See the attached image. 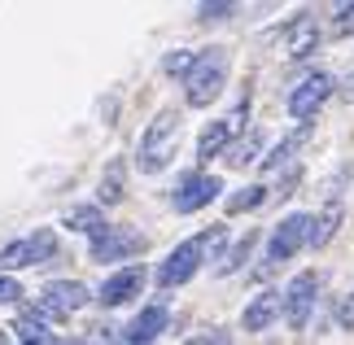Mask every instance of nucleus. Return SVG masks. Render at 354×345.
Returning a JSON list of instances; mask_svg holds the SVG:
<instances>
[{"label": "nucleus", "mask_w": 354, "mask_h": 345, "mask_svg": "<svg viewBox=\"0 0 354 345\" xmlns=\"http://www.w3.org/2000/svg\"><path fill=\"white\" fill-rule=\"evenodd\" d=\"M180 136H184V118L180 109H158V118L145 127L140 136V149H136V167H140L145 175H158L167 171L175 153H180Z\"/></svg>", "instance_id": "1"}, {"label": "nucleus", "mask_w": 354, "mask_h": 345, "mask_svg": "<svg viewBox=\"0 0 354 345\" xmlns=\"http://www.w3.org/2000/svg\"><path fill=\"white\" fill-rule=\"evenodd\" d=\"M223 236H227L223 227H210V232H201V236H193V241L175 245V250L167 254V262L158 267V288H180V284H188L201 271V262L223 250Z\"/></svg>", "instance_id": "2"}, {"label": "nucleus", "mask_w": 354, "mask_h": 345, "mask_svg": "<svg viewBox=\"0 0 354 345\" xmlns=\"http://www.w3.org/2000/svg\"><path fill=\"white\" fill-rule=\"evenodd\" d=\"M227 48H206V53H197V62H193V71H188L184 79V101L193 105V109H206L214 105L223 96L227 88Z\"/></svg>", "instance_id": "3"}, {"label": "nucleus", "mask_w": 354, "mask_h": 345, "mask_svg": "<svg viewBox=\"0 0 354 345\" xmlns=\"http://www.w3.org/2000/svg\"><path fill=\"white\" fill-rule=\"evenodd\" d=\"M306 245H310V214H302V210L284 214L267 236V267H280V262L297 258Z\"/></svg>", "instance_id": "4"}, {"label": "nucleus", "mask_w": 354, "mask_h": 345, "mask_svg": "<svg viewBox=\"0 0 354 345\" xmlns=\"http://www.w3.org/2000/svg\"><path fill=\"white\" fill-rule=\"evenodd\" d=\"M57 258V232L53 227H35L31 236L13 241L0 250V271H18V267H39V262Z\"/></svg>", "instance_id": "5"}, {"label": "nucleus", "mask_w": 354, "mask_h": 345, "mask_svg": "<svg viewBox=\"0 0 354 345\" xmlns=\"http://www.w3.org/2000/svg\"><path fill=\"white\" fill-rule=\"evenodd\" d=\"M319 271H297L289 284H284V319H289L293 333H302V328L310 324V310H315V301H319Z\"/></svg>", "instance_id": "6"}, {"label": "nucleus", "mask_w": 354, "mask_h": 345, "mask_svg": "<svg viewBox=\"0 0 354 345\" xmlns=\"http://www.w3.org/2000/svg\"><path fill=\"white\" fill-rule=\"evenodd\" d=\"M333 88H337V79L328 75V71H310V75H302L293 84V92H289V114L297 118V122H310L324 109V101L333 96Z\"/></svg>", "instance_id": "7"}, {"label": "nucleus", "mask_w": 354, "mask_h": 345, "mask_svg": "<svg viewBox=\"0 0 354 345\" xmlns=\"http://www.w3.org/2000/svg\"><path fill=\"white\" fill-rule=\"evenodd\" d=\"M88 301H92L88 284H79V280H48L44 293H39L35 315H39V319H66V315L84 310Z\"/></svg>", "instance_id": "8"}, {"label": "nucleus", "mask_w": 354, "mask_h": 345, "mask_svg": "<svg viewBox=\"0 0 354 345\" xmlns=\"http://www.w3.org/2000/svg\"><path fill=\"white\" fill-rule=\"evenodd\" d=\"M245 118H250V101H241L227 118L219 122H210L206 131H201V140H197V158L201 162H210V158H223L227 153V144L241 140V127H245Z\"/></svg>", "instance_id": "9"}, {"label": "nucleus", "mask_w": 354, "mask_h": 345, "mask_svg": "<svg viewBox=\"0 0 354 345\" xmlns=\"http://www.w3.org/2000/svg\"><path fill=\"white\" fill-rule=\"evenodd\" d=\"M145 236L140 232H131V227H105L97 241H92V262H127L136 254H145Z\"/></svg>", "instance_id": "10"}, {"label": "nucleus", "mask_w": 354, "mask_h": 345, "mask_svg": "<svg viewBox=\"0 0 354 345\" xmlns=\"http://www.w3.org/2000/svg\"><path fill=\"white\" fill-rule=\"evenodd\" d=\"M219 192H223L219 175H184L180 188H175V197H171V205H175V214H197V210H206Z\"/></svg>", "instance_id": "11"}, {"label": "nucleus", "mask_w": 354, "mask_h": 345, "mask_svg": "<svg viewBox=\"0 0 354 345\" xmlns=\"http://www.w3.org/2000/svg\"><path fill=\"white\" fill-rule=\"evenodd\" d=\"M324 44V31L315 22V13H297V18L284 26V53H289L293 62H306L315 57V48Z\"/></svg>", "instance_id": "12"}, {"label": "nucleus", "mask_w": 354, "mask_h": 345, "mask_svg": "<svg viewBox=\"0 0 354 345\" xmlns=\"http://www.w3.org/2000/svg\"><path fill=\"white\" fill-rule=\"evenodd\" d=\"M145 267H122V271H114V275H105V284H101V293H97V301L101 306H127L131 297H140V288H145Z\"/></svg>", "instance_id": "13"}, {"label": "nucleus", "mask_w": 354, "mask_h": 345, "mask_svg": "<svg viewBox=\"0 0 354 345\" xmlns=\"http://www.w3.org/2000/svg\"><path fill=\"white\" fill-rule=\"evenodd\" d=\"M167 324H171V310L162 306V301H153V306H145L127 328H122V341L127 345H153L162 333H167Z\"/></svg>", "instance_id": "14"}, {"label": "nucleus", "mask_w": 354, "mask_h": 345, "mask_svg": "<svg viewBox=\"0 0 354 345\" xmlns=\"http://www.w3.org/2000/svg\"><path fill=\"white\" fill-rule=\"evenodd\" d=\"M280 315H284L280 288H263L258 297H250V306H245V315H241V328H245V333H267Z\"/></svg>", "instance_id": "15"}, {"label": "nucleus", "mask_w": 354, "mask_h": 345, "mask_svg": "<svg viewBox=\"0 0 354 345\" xmlns=\"http://www.w3.org/2000/svg\"><path fill=\"white\" fill-rule=\"evenodd\" d=\"M306 136H310V122H297V127H293L289 136H284V140H280L276 149H271L267 158H258V162H263V171H280V167H289L293 153L306 144Z\"/></svg>", "instance_id": "16"}, {"label": "nucleus", "mask_w": 354, "mask_h": 345, "mask_svg": "<svg viewBox=\"0 0 354 345\" xmlns=\"http://www.w3.org/2000/svg\"><path fill=\"white\" fill-rule=\"evenodd\" d=\"M342 218H346V210H342V201H328L324 205V214H315L310 218V250H324L333 236H337V227H342Z\"/></svg>", "instance_id": "17"}, {"label": "nucleus", "mask_w": 354, "mask_h": 345, "mask_svg": "<svg viewBox=\"0 0 354 345\" xmlns=\"http://www.w3.org/2000/svg\"><path fill=\"white\" fill-rule=\"evenodd\" d=\"M66 227H71V232H84V236L97 241L110 223H105L101 205H71V210H66Z\"/></svg>", "instance_id": "18"}, {"label": "nucleus", "mask_w": 354, "mask_h": 345, "mask_svg": "<svg viewBox=\"0 0 354 345\" xmlns=\"http://www.w3.org/2000/svg\"><path fill=\"white\" fill-rule=\"evenodd\" d=\"M258 153H263V131H245L241 140L227 144L223 162H227V167H250V162H258Z\"/></svg>", "instance_id": "19"}, {"label": "nucleus", "mask_w": 354, "mask_h": 345, "mask_svg": "<svg viewBox=\"0 0 354 345\" xmlns=\"http://www.w3.org/2000/svg\"><path fill=\"white\" fill-rule=\"evenodd\" d=\"M254 245H258V232H245V236L232 245V250H223V254H219V267H214V271H219V275H236L245 262H250Z\"/></svg>", "instance_id": "20"}, {"label": "nucleus", "mask_w": 354, "mask_h": 345, "mask_svg": "<svg viewBox=\"0 0 354 345\" xmlns=\"http://www.w3.org/2000/svg\"><path fill=\"white\" fill-rule=\"evenodd\" d=\"M122 188H127V167L122 162H110L101 175V188H97V201L101 205H118L122 201Z\"/></svg>", "instance_id": "21"}, {"label": "nucleus", "mask_w": 354, "mask_h": 345, "mask_svg": "<svg viewBox=\"0 0 354 345\" xmlns=\"http://www.w3.org/2000/svg\"><path fill=\"white\" fill-rule=\"evenodd\" d=\"M13 333H18V345H53V333L44 328V319H39L35 310H26L18 324H13Z\"/></svg>", "instance_id": "22"}, {"label": "nucleus", "mask_w": 354, "mask_h": 345, "mask_svg": "<svg viewBox=\"0 0 354 345\" xmlns=\"http://www.w3.org/2000/svg\"><path fill=\"white\" fill-rule=\"evenodd\" d=\"M267 197H271L267 184H250V188H241V192H232V197H227V214H250V210H258Z\"/></svg>", "instance_id": "23"}, {"label": "nucleus", "mask_w": 354, "mask_h": 345, "mask_svg": "<svg viewBox=\"0 0 354 345\" xmlns=\"http://www.w3.org/2000/svg\"><path fill=\"white\" fill-rule=\"evenodd\" d=\"M328 39H350L354 35V0L350 5H337L333 18H328V31H324Z\"/></svg>", "instance_id": "24"}, {"label": "nucleus", "mask_w": 354, "mask_h": 345, "mask_svg": "<svg viewBox=\"0 0 354 345\" xmlns=\"http://www.w3.org/2000/svg\"><path fill=\"white\" fill-rule=\"evenodd\" d=\"M193 62H197V53H188V48H175V53H167L162 71H167V75H180V79H188V71H193Z\"/></svg>", "instance_id": "25"}, {"label": "nucleus", "mask_w": 354, "mask_h": 345, "mask_svg": "<svg viewBox=\"0 0 354 345\" xmlns=\"http://www.w3.org/2000/svg\"><path fill=\"white\" fill-rule=\"evenodd\" d=\"M236 5H227V0H214V5H197V18L201 22H223V18H232Z\"/></svg>", "instance_id": "26"}, {"label": "nucleus", "mask_w": 354, "mask_h": 345, "mask_svg": "<svg viewBox=\"0 0 354 345\" xmlns=\"http://www.w3.org/2000/svg\"><path fill=\"white\" fill-rule=\"evenodd\" d=\"M22 297V284L13 280V275H0V306H5V301H18Z\"/></svg>", "instance_id": "27"}, {"label": "nucleus", "mask_w": 354, "mask_h": 345, "mask_svg": "<svg viewBox=\"0 0 354 345\" xmlns=\"http://www.w3.org/2000/svg\"><path fill=\"white\" fill-rule=\"evenodd\" d=\"M333 319H337V328H354V293L342 301V306H337V315H333Z\"/></svg>", "instance_id": "28"}, {"label": "nucleus", "mask_w": 354, "mask_h": 345, "mask_svg": "<svg viewBox=\"0 0 354 345\" xmlns=\"http://www.w3.org/2000/svg\"><path fill=\"white\" fill-rule=\"evenodd\" d=\"M114 333H118V328H110V324H101V328H97V341H105V345H118V337H114Z\"/></svg>", "instance_id": "29"}, {"label": "nucleus", "mask_w": 354, "mask_h": 345, "mask_svg": "<svg viewBox=\"0 0 354 345\" xmlns=\"http://www.w3.org/2000/svg\"><path fill=\"white\" fill-rule=\"evenodd\" d=\"M206 345H232V337H227V333H223V328H214V333L206 337Z\"/></svg>", "instance_id": "30"}, {"label": "nucleus", "mask_w": 354, "mask_h": 345, "mask_svg": "<svg viewBox=\"0 0 354 345\" xmlns=\"http://www.w3.org/2000/svg\"><path fill=\"white\" fill-rule=\"evenodd\" d=\"M184 345H206V337H193V341H184Z\"/></svg>", "instance_id": "31"}, {"label": "nucleus", "mask_w": 354, "mask_h": 345, "mask_svg": "<svg viewBox=\"0 0 354 345\" xmlns=\"http://www.w3.org/2000/svg\"><path fill=\"white\" fill-rule=\"evenodd\" d=\"M0 345H9V333H5V328H0Z\"/></svg>", "instance_id": "32"}, {"label": "nucleus", "mask_w": 354, "mask_h": 345, "mask_svg": "<svg viewBox=\"0 0 354 345\" xmlns=\"http://www.w3.org/2000/svg\"><path fill=\"white\" fill-rule=\"evenodd\" d=\"M66 345H84V341H66Z\"/></svg>", "instance_id": "33"}]
</instances>
